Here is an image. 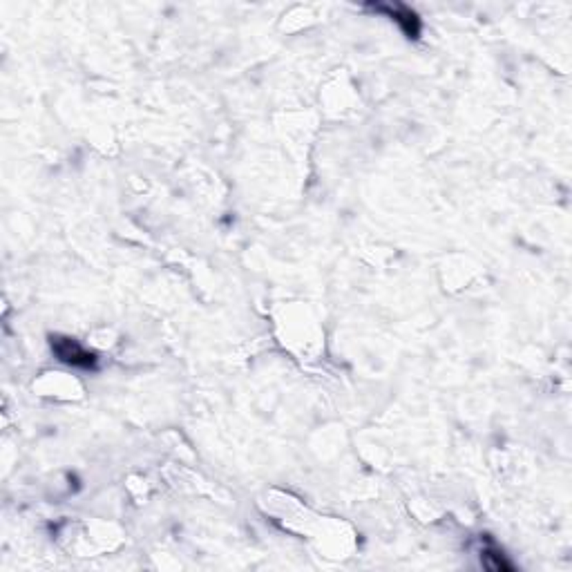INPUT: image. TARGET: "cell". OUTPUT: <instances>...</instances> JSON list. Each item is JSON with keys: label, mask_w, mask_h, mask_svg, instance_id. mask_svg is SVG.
Instances as JSON below:
<instances>
[{"label": "cell", "mask_w": 572, "mask_h": 572, "mask_svg": "<svg viewBox=\"0 0 572 572\" xmlns=\"http://www.w3.org/2000/svg\"><path fill=\"white\" fill-rule=\"evenodd\" d=\"M50 346H52L54 355H56L60 362H65L69 366H76V369H96V364H98L96 353L87 351V349L83 344H78L74 338L52 336Z\"/></svg>", "instance_id": "cell-1"}, {"label": "cell", "mask_w": 572, "mask_h": 572, "mask_svg": "<svg viewBox=\"0 0 572 572\" xmlns=\"http://www.w3.org/2000/svg\"><path fill=\"white\" fill-rule=\"evenodd\" d=\"M481 563L485 566L487 570L492 572H509V570H514V563L512 561H507L505 559V554L500 552L498 548H485L481 554Z\"/></svg>", "instance_id": "cell-2"}, {"label": "cell", "mask_w": 572, "mask_h": 572, "mask_svg": "<svg viewBox=\"0 0 572 572\" xmlns=\"http://www.w3.org/2000/svg\"><path fill=\"white\" fill-rule=\"evenodd\" d=\"M391 16H393V21L402 27V32H405L409 38H416L420 32V21L416 18L414 12H409L405 7H396V9H391Z\"/></svg>", "instance_id": "cell-3"}]
</instances>
